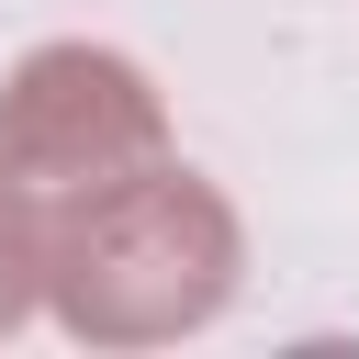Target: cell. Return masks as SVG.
I'll return each instance as SVG.
<instances>
[{
	"instance_id": "obj_1",
	"label": "cell",
	"mask_w": 359,
	"mask_h": 359,
	"mask_svg": "<svg viewBox=\"0 0 359 359\" xmlns=\"http://www.w3.org/2000/svg\"><path fill=\"white\" fill-rule=\"evenodd\" d=\"M224 258H236V236L191 180L90 191L79 236L56 247V303L90 337H168L224 303Z\"/></svg>"
},
{
	"instance_id": "obj_2",
	"label": "cell",
	"mask_w": 359,
	"mask_h": 359,
	"mask_svg": "<svg viewBox=\"0 0 359 359\" xmlns=\"http://www.w3.org/2000/svg\"><path fill=\"white\" fill-rule=\"evenodd\" d=\"M112 146H157L146 90L112 56H34L22 90H11V112H0V180H34V191L90 180L101 191Z\"/></svg>"
},
{
	"instance_id": "obj_3",
	"label": "cell",
	"mask_w": 359,
	"mask_h": 359,
	"mask_svg": "<svg viewBox=\"0 0 359 359\" xmlns=\"http://www.w3.org/2000/svg\"><path fill=\"white\" fill-rule=\"evenodd\" d=\"M34 303V236H22V213L0 202V325Z\"/></svg>"
}]
</instances>
